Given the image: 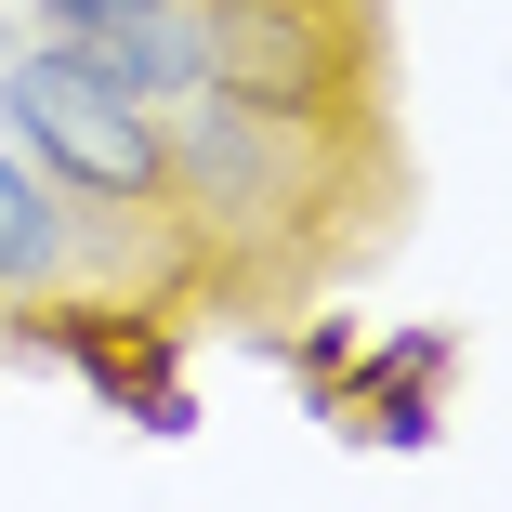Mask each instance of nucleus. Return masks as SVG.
<instances>
[{
    "instance_id": "nucleus-2",
    "label": "nucleus",
    "mask_w": 512,
    "mask_h": 512,
    "mask_svg": "<svg viewBox=\"0 0 512 512\" xmlns=\"http://www.w3.org/2000/svg\"><path fill=\"white\" fill-rule=\"evenodd\" d=\"M316 79H329V40L316 14H289V0H237V14H211V92L250 119H316Z\"/></svg>"
},
{
    "instance_id": "nucleus-4",
    "label": "nucleus",
    "mask_w": 512,
    "mask_h": 512,
    "mask_svg": "<svg viewBox=\"0 0 512 512\" xmlns=\"http://www.w3.org/2000/svg\"><path fill=\"white\" fill-rule=\"evenodd\" d=\"M263 132H276V119H250V106H224V92H211V106L184 119V171L263 211V197H276V145H263Z\"/></svg>"
},
{
    "instance_id": "nucleus-3",
    "label": "nucleus",
    "mask_w": 512,
    "mask_h": 512,
    "mask_svg": "<svg viewBox=\"0 0 512 512\" xmlns=\"http://www.w3.org/2000/svg\"><path fill=\"white\" fill-rule=\"evenodd\" d=\"M79 53L119 92H211V0H132V14L79 27Z\"/></svg>"
},
{
    "instance_id": "nucleus-5",
    "label": "nucleus",
    "mask_w": 512,
    "mask_h": 512,
    "mask_svg": "<svg viewBox=\"0 0 512 512\" xmlns=\"http://www.w3.org/2000/svg\"><path fill=\"white\" fill-rule=\"evenodd\" d=\"M53 250H66V224H53L40 171H27V158H0V276H53Z\"/></svg>"
},
{
    "instance_id": "nucleus-1",
    "label": "nucleus",
    "mask_w": 512,
    "mask_h": 512,
    "mask_svg": "<svg viewBox=\"0 0 512 512\" xmlns=\"http://www.w3.org/2000/svg\"><path fill=\"white\" fill-rule=\"evenodd\" d=\"M0 106H14V132H27L40 171H66V184H92V197H145V184L171 171V145H158V119H145V92H119L79 40L14 53V66H0Z\"/></svg>"
},
{
    "instance_id": "nucleus-6",
    "label": "nucleus",
    "mask_w": 512,
    "mask_h": 512,
    "mask_svg": "<svg viewBox=\"0 0 512 512\" xmlns=\"http://www.w3.org/2000/svg\"><path fill=\"white\" fill-rule=\"evenodd\" d=\"M40 14H53V27L79 40V27H106V14H132V0H40Z\"/></svg>"
}]
</instances>
